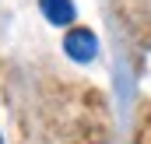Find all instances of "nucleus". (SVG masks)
Listing matches in <instances>:
<instances>
[{"label": "nucleus", "mask_w": 151, "mask_h": 144, "mask_svg": "<svg viewBox=\"0 0 151 144\" xmlns=\"http://www.w3.org/2000/svg\"><path fill=\"white\" fill-rule=\"evenodd\" d=\"M63 49H67V56H70V60H77V63H88V60L95 56V49H99L95 32H88V28H74V32H67V39H63Z\"/></svg>", "instance_id": "obj_1"}, {"label": "nucleus", "mask_w": 151, "mask_h": 144, "mask_svg": "<svg viewBox=\"0 0 151 144\" xmlns=\"http://www.w3.org/2000/svg\"><path fill=\"white\" fill-rule=\"evenodd\" d=\"M39 7H42V14H46L53 25H67V21L74 18V4H70V0H39Z\"/></svg>", "instance_id": "obj_2"}]
</instances>
